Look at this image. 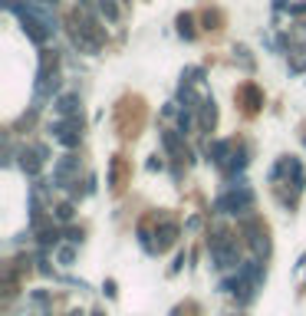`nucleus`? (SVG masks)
<instances>
[{
  "label": "nucleus",
  "instance_id": "nucleus-2",
  "mask_svg": "<svg viewBox=\"0 0 306 316\" xmlns=\"http://www.w3.org/2000/svg\"><path fill=\"white\" fill-rule=\"evenodd\" d=\"M20 17H23V30H27V36H30L33 43H46V36H50V20H43L40 13L33 10V7H27V10H20Z\"/></svg>",
  "mask_w": 306,
  "mask_h": 316
},
{
  "label": "nucleus",
  "instance_id": "nucleus-11",
  "mask_svg": "<svg viewBox=\"0 0 306 316\" xmlns=\"http://www.w3.org/2000/svg\"><path fill=\"white\" fill-rule=\"evenodd\" d=\"M290 69H293V73H303V69H306V53L293 56V59H290Z\"/></svg>",
  "mask_w": 306,
  "mask_h": 316
},
{
  "label": "nucleus",
  "instance_id": "nucleus-6",
  "mask_svg": "<svg viewBox=\"0 0 306 316\" xmlns=\"http://www.w3.org/2000/svg\"><path fill=\"white\" fill-rule=\"evenodd\" d=\"M158 237H162V240H158V251H165V247H171V244H175L178 228H175V224H165V228L158 230Z\"/></svg>",
  "mask_w": 306,
  "mask_h": 316
},
{
  "label": "nucleus",
  "instance_id": "nucleus-14",
  "mask_svg": "<svg viewBox=\"0 0 306 316\" xmlns=\"http://www.w3.org/2000/svg\"><path fill=\"white\" fill-rule=\"evenodd\" d=\"M73 257H76L73 247H63V251H59V260H63V263H73Z\"/></svg>",
  "mask_w": 306,
  "mask_h": 316
},
{
  "label": "nucleus",
  "instance_id": "nucleus-9",
  "mask_svg": "<svg viewBox=\"0 0 306 316\" xmlns=\"http://www.w3.org/2000/svg\"><path fill=\"white\" fill-rule=\"evenodd\" d=\"M178 33H181V36H191V33H195V30H191V17H188V13H185V17H178Z\"/></svg>",
  "mask_w": 306,
  "mask_h": 316
},
{
  "label": "nucleus",
  "instance_id": "nucleus-10",
  "mask_svg": "<svg viewBox=\"0 0 306 316\" xmlns=\"http://www.w3.org/2000/svg\"><path fill=\"white\" fill-rule=\"evenodd\" d=\"M56 237H59V230H56V228H43V230H40V240H43V244H56Z\"/></svg>",
  "mask_w": 306,
  "mask_h": 316
},
{
  "label": "nucleus",
  "instance_id": "nucleus-7",
  "mask_svg": "<svg viewBox=\"0 0 306 316\" xmlns=\"http://www.w3.org/2000/svg\"><path fill=\"white\" fill-rule=\"evenodd\" d=\"M56 109L63 112V115H73V112L79 109V96H73V92H69V96H63L59 102H56Z\"/></svg>",
  "mask_w": 306,
  "mask_h": 316
},
{
  "label": "nucleus",
  "instance_id": "nucleus-3",
  "mask_svg": "<svg viewBox=\"0 0 306 316\" xmlns=\"http://www.w3.org/2000/svg\"><path fill=\"white\" fill-rule=\"evenodd\" d=\"M244 230H247V237H250L253 254H267V251H270V244H267V230H263L257 221H244Z\"/></svg>",
  "mask_w": 306,
  "mask_h": 316
},
{
  "label": "nucleus",
  "instance_id": "nucleus-8",
  "mask_svg": "<svg viewBox=\"0 0 306 316\" xmlns=\"http://www.w3.org/2000/svg\"><path fill=\"white\" fill-rule=\"evenodd\" d=\"M178 135H181V132H178ZM178 135H175V132H165L162 142H165V148H168L171 155H185V158H188V152H181V142H178Z\"/></svg>",
  "mask_w": 306,
  "mask_h": 316
},
{
  "label": "nucleus",
  "instance_id": "nucleus-1",
  "mask_svg": "<svg viewBox=\"0 0 306 316\" xmlns=\"http://www.w3.org/2000/svg\"><path fill=\"white\" fill-rule=\"evenodd\" d=\"M253 204V195L247 191V188H237V191H230V195L218 198V214H244V211H250Z\"/></svg>",
  "mask_w": 306,
  "mask_h": 316
},
{
  "label": "nucleus",
  "instance_id": "nucleus-4",
  "mask_svg": "<svg viewBox=\"0 0 306 316\" xmlns=\"http://www.w3.org/2000/svg\"><path fill=\"white\" fill-rule=\"evenodd\" d=\"M79 172V162L73 158V155H63L59 162H56V168H53V178H56V185H66L73 174Z\"/></svg>",
  "mask_w": 306,
  "mask_h": 316
},
{
  "label": "nucleus",
  "instance_id": "nucleus-12",
  "mask_svg": "<svg viewBox=\"0 0 306 316\" xmlns=\"http://www.w3.org/2000/svg\"><path fill=\"white\" fill-rule=\"evenodd\" d=\"M56 218L69 221V218H73V204H59V207H56Z\"/></svg>",
  "mask_w": 306,
  "mask_h": 316
},
{
  "label": "nucleus",
  "instance_id": "nucleus-13",
  "mask_svg": "<svg viewBox=\"0 0 306 316\" xmlns=\"http://www.w3.org/2000/svg\"><path fill=\"white\" fill-rule=\"evenodd\" d=\"M178 129H181V135H188V129H191V115H188V112H181V119H178Z\"/></svg>",
  "mask_w": 306,
  "mask_h": 316
},
{
  "label": "nucleus",
  "instance_id": "nucleus-5",
  "mask_svg": "<svg viewBox=\"0 0 306 316\" xmlns=\"http://www.w3.org/2000/svg\"><path fill=\"white\" fill-rule=\"evenodd\" d=\"M214 122H218V109H214V102H201V129L211 132V129H214Z\"/></svg>",
  "mask_w": 306,
  "mask_h": 316
}]
</instances>
